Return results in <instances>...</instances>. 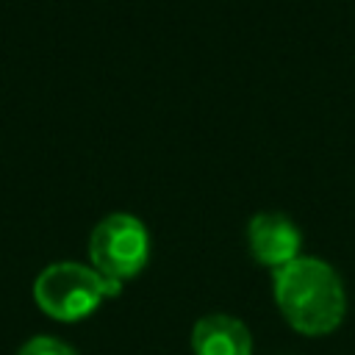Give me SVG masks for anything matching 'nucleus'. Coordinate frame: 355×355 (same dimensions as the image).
I'll return each mask as SVG.
<instances>
[{
    "label": "nucleus",
    "mask_w": 355,
    "mask_h": 355,
    "mask_svg": "<svg viewBox=\"0 0 355 355\" xmlns=\"http://www.w3.org/2000/svg\"><path fill=\"white\" fill-rule=\"evenodd\" d=\"M272 288L283 319L302 336H327L344 322V283L322 258L300 255L297 261L280 266L272 277Z\"/></svg>",
    "instance_id": "f257e3e1"
},
{
    "label": "nucleus",
    "mask_w": 355,
    "mask_h": 355,
    "mask_svg": "<svg viewBox=\"0 0 355 355\" xmlns=\"http://www.w3.org/2000/svg\"><path fill=\"white\" fill-rule=\"evenodd\" d=\"M119 283L105 280L94 266L78 261H55L33 280L36 305L55 322H80L92 316L103 300L116 297Z\"/></svg>",
    "instance_id": "f03ea898"
},
{
    "label": "nucleus",
    "mask_w": 355,
    "mask_h": 355,
    "mask_svg": "<svg viewBox=\"0 0 355 355\" xmlns=\"http://www.w3.org/2000/svg\"><path fill=\"white\" fill-rule=\"evenodd\" d=\"M89 261L105 280L119 286L133 280L150 261V233L144 222L125 211L103 216L89 233Z\"/></svg>",
    "instance_id": "7ed1b4c3"
},
{
    "label": "nucleus",
    "mask_w": 355,
    "mask_h": 355,
    "mask_svg": "<svg viewBox=\"0 0 355 355\" xmlns=\"http://www.w3.org/2000/svg\"><path fill=\"white\" fill-rule=\"evenodd\" d=\"M247 247L261 266L277 272L300 258L302 233L291 216L280 211H261L247 222Z\"/></svg>",
    "instance_id": "20e7f679"
},
{
    "label": "nucleus",
    "mask_w": 355,
    "mask_h": 355,
    "mask_svg": "<svg viewBox=\"0 0 355 355\" xmlns=\"http://www.w3.org/2000/svg\"><path fill=\"white\" fill-rule=\"evenodd\" d=\"M194 355H252L250 327L230 313H208L191 327Z\"/></svg>",
    "instance_id": "39448f33"
},
{
    "label": "nucleus",
    "mask_w": 355,
    "mask_h": 355,
    "mask_svg": "<svg viewBox=\"0 0 355 355\" xmlns=\"http://www.w3.org/2000/svg\"><path fill=\"white\" fill-rule=\"evenodd\" d=\"M17 355H78L69 344H64L61 338H53V336H33L31 341H25L19 347Z\"/></svg>",
    "instance_id": "423d86ee"
}]
</instances>
